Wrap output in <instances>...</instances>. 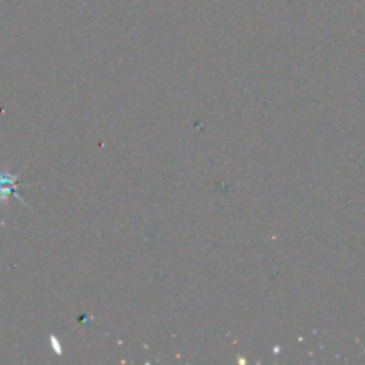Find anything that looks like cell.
<instances>
[{
    "label": "cell",
    "mask_w": 365,
    "mask_h": 365,
    "mask_svg": "<svg viewBox=\"0 0 365 365\" xmlns=\"http://www.w3.org/2000/svg\"><path fill=\"white\" fill-rule=\"evenodd\" d=\"M21 173H24V171H20V173H7V171H0V202L6 203L11 196H14L21 205L29 207L27 202H25V200L21 198L20 192H18V178H20Z\"/></svg>",
    "instance_id": "cell-1"
}]
</instances>
